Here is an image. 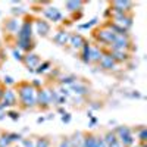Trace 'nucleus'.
I'll return each instance as SVG.
<instances>
[{
	"mask_svg": "<svg viewBox=\"0 0 147 147\" xmlns=\"http://www.w3.org/2000/svg\"><path fill=\"white\" fill-rule=\"evenodd\" d=\"M62 121H63V122H69V121H71V116L66 113V115H63V116H62Z\"/></svg>",
	"mask_w": 147,
	"mask_h": 147,
	"instance_id": "72a5a7b5",
	"label": "nucleus"
},
{
	"mask_svg": "<svg viewBox=\"0 0 147 147\" xmlns=\"http://www.w3.org/2000/svg\"><path fill=\"white\" fill-rule=\"evenodd\" d=\"M69 43L74 49H77V50H80V49H82V46L85 44V40L82 38V35L80 34H72L69 35Z\"/></svg>",
	"mask_w": 147,
	"mask_h": 147,
	"instance_id": "f8f14e48",
	"label": "nucleus"
},
{
	"mask_svg": "<svg viewBox=\"0 0 147 147\" xmlns=\"http://www.w3.org/2000/svg\"><path fill=\"white\" fill-rule=\"evenodd\" d=\"M35 147H50V140L47 137H40L35 141Z\"/></svg>",
	"mask_w": 147,
	"mask_h": 147,
	"instance_id": "412c9836",
	"label": "nucleus"
},
{
	"mask_svg": "<svg viewBox=\"0 0 147 147\" xmlns=\"http://www.w3.org/2000/svg\"><path fill=\"white\" fill-rule=\"evenodd\" d=\"M44 16L49 18V21H53V22H57L59 19H62V13L59 12V9L56 7H49L44 10Z\"/></svg>",
	"mask_w": 147,
	"mask_h": 147,
	"instance_id": "9d476101",
	"label": "nucleus"
},
{
	"mask_svg": "<svg viewBox=\"0 0 147 147\" xmlns=\"http://www.w3.org/2000/svg\"><path fill=\"white\" fill-rule=\"evenodd\" d=\"M49 66H50V62H43L41 65H38V68H37V72H44L49 69Z\"/></svg>",
	"mask_w": 147,
	"mask_h": 147,
	"instance_id": "bb28decb",
	"label": "nucleus"
},
{
	"mask_svg": "<svg viewBox=\"0 0 147 147\" xmlns=\"http://www.w3.org/2000/svg\"><path fill=\"white\" fill-rule=\"evenodd\" d=\"M131 41L128 38L127 34H122V35H116L115 40L112 41V44H110V47L113 49V50H122V52H127V49L129 47Z\"/></svg>",
	"mask_w": 147,
	"mask_h": 147,
	"instance_id": "f03ea898",
	"label": "nucleus"
},
{
	"mask_svg": "<svg viewBox=\"0 0 147 147\" xmlns=\"http://www.w3.org/2000/svg\"><path fill=\"white\" fill-rule=\"evenodd\" d=\"M131 24H132L131 16H128L127 13H115L113 15V25H116L122 30L127 31L131 27Z\"/></svg>",
	"mask_w": 147,
	"mask_h": 147,
	"instance_id": "7ed1b4c3",
	"label": "nucleus"
},
{
	"mask_svg": "<svg viewBox=\"0 0 147 147\" xmlns=\"http://www.w3.org/2000/svg\"><path fill=\"white\" fill-rule=\"evenodd\" d=\"M96 37H97V40H99L100 43H105V44H112V41L115 40V37H116V34L110 30V28H107V30H102V31H99L96 34Z\"/></svg>",
	"mask_w": 147,
	"mask_h": 147,
	"instance_id": "39448f33",
	"label": "nucleus"
},
{
	"mask_svg": "<svg viewBox=\"0 0 147 147\" xmlns=\"http://www.w3.org/2000/svg\"><path fill=\"white\" fill-rule=\"evenodd\" d=\"M15 147H18V146H15Z\"/></svg>",
	"mask_w": 147,
	"mask_h": 147,
	"instance_id": "f704fd0d",
	"label": "nucleus"
},
{
	"mask_svg": "<svg viewBox=\"0 0 147 147\" xmlns=\"http://www.w3.org/2000/svg\"><path fill=\"white\" fill-rule=\"evenodd\" d=\"M110 56H112V59L115 60V62H124V60L128 59V53L127 52H122V50H113L112 53H110Z\"/></svg>",
	"mask_w": 147,
	"mask_h": 147,
	"instance_id": "a211bd4d",
	"label": "nucleus"
},
{
	"mask_svg": "<svg viewBox=\"0 0 147 147\" xmlns=\"http://www.w3.org/2000/svg\"><path fill=\"white\" fill-rule=\"evenodd\" d=\"M32 35V25L31 22H24V25L21 27L19 32H18V40H22V38H31Z\"/></svg>",
	"mask_w": 147,
	"mask_h": 147,
	"instance_id": "0eeeda50",
	"label": "nucleus"
},
{
	"mask_svg": "<svg viewBox=\"0 0 147 147\" xmlns=\"http://www.w3.org/2000/svg\"><path fill=\"white\" fill-rule=\"evenodd\" d=\"M35 28H37V32H38L41 37H47L49 32H50V24L38 19V21H35Z\"/></svg>",
	"mask_w": 147,
	"mask_h": 147,
	"instance_id": "6e6552de",
	"label": "nucleus"
},
{
	"mask_svg": "<svg viewBox=\"0 0 147 147\" xmlns=\"http://www.w3.org/2000/svg\"><path fill=\"white\" fill-rule=\"evenodd\" d=\"M132 3L131 2H113L112 3V7L115 10V13H127L129 10L128 7H131Z\"/></svg>",
	"mask_w": 147,
	"mask_h": 147,
	"instance_id": "1a4fd4ad",
	"label": "nucleus"
},
{
	"mask_svg": "<svg viewBox=\"0 0 147 147\" xmlns=\"http://www.w3.org/2000/svg\"><path fill=\"white\" fill-rule=\"evenodd\" d=\"M99 63H100V66H102L103 69H113L116 62L112 59V56H110V55H103Z\"/></svg>",
	"mask_w": 147,
	"mask_h": 147,
	"instance_id": "2eb2a0df",
	"label": "nucleus"
},
{
	"mask_svg": "<svg viewBox=\"0 0 147 147\" xmlns=\"http://www.w3.org/2000/svg\"><path fill=\"white\" fill-rule=\"evenodd\" d=\"M2 102L3 105L0 107H5V106H15L18 103V97H16V93L13 90H5V94L2 97Z\"/></svg>",
	"mask_w": 147,
	"mask_h": 147,
	"instance_id": "423d86ee",
	"label": "nucleus"
},
{
	"mask_svg": "<svg viewBox=\"0 0 147 147\" xmlns=\"http://www.w3.org/2000/svg\"><path fill=\"white\" fill-rule=\"evenodd\" d=\"M18 47L21 50H25V52H30L31 49L34 47V43L31 38H22V40H18Z\"/></svg>",
	"mask_w": 147,
	"mask_h": 147,
	"instance_id": "f3484780",
	"label": "nucleus"
},
{
	"mask_svg": "<svg viewBox=\"0 0 147 147\" xmlns=\"http://www.w3.org/2000/svg\"><path fill=\"white\" fill-rule=\"evenodd\" d=\"M102 56H103V55H102V52H100L99 47L90 49V62H100Z\"/></svg>",
	"mask_w": 147,
	"mask_h": 147,
	"instance_id": "6ab92c4d",
	"label": "nucleus"
},
{
	"mask_svg": "<svg viewBox=\"0 0 147 147\" xmlns=\"http://www.w3.org/2000/svg\"><path fill=\"white\" fill-rule=\"evenodd\" d=\"M35 103L38 105L41 109H47L50 106V91L47 90H38V94L35 96Z\"/></svg>",
	"mask_w": 147,
	"mask_h": 147,
	"instance_id": "20e7f679",
	"label": "nucleus"
},
{
	"mask_svg": "<svg viewBox=\"0 0 147 147\" xmlns=\"http://www.w3.org/2000/svg\"><path fill=\"white\" fill-rule=\"evenodd\" d=\"M9 138H10V141H19L22 137H21V134H12V132H9Z\"/></svg>",
	"mask_w": 147,
	"mask_h": 147,
	"instance_id": "cd10ccee",
	"label": "nucleus"
},
{
	"mask_svg": "<svg viewBox=\"0 0 147 147\" xmlns=\"http://www.w3.org/2000/svg\"><path fill=\"white\" fill-rule=\"evenodd\" d=\"M6 27H7V30H9L10 32H15V31L18 30V21H16V19H10V21H7Z\"/></svg>",
	"mask_w": 147,
	"mask_h": 147,
	"instance_id": "5701e85b",
	"label": "nucleus"
},
{
	"mask_svg": "<svg viewBox=\"0 0 147 147\" xmlns=\"http://www.w3.org/2000/svg\"><path fill=\"white\" fill-rule=\"evenodd\" d=\"M18 96H19V100H21L22 106L25 107V109L32 107V106L37 105L35 103V96H37L35 88L32 87L31 84H28V82L19 84V87H18Z\"/></svg>",
	"mask_w": 147,
	"mask_h": 147,
	"instance_id": "f257e3e1",
	"label": "nucleus"
},
{
	"mask_svg": "<svg viewBox=\"0 0 147 147\" xmlns=\"http://www.w3.org/2000/svg\"><path fill=\"white\" fill-rule=\"evenodd\" d=\"M81 2H68L66 3V7H68V10H78L80 7H81Z\"/></svg>",
	"mask_w": 147,
	"mask_h": 147,
	"instance_id": "393cba45",
	"label": "nucleus"
},
{
	"mask_svg": "<svg viewBox=\"0 0 147 147\" xmlns=\"http://www.w3.org/2000/svg\"><path fill=\"white\" fill-rule=\"evenodd\" d=\"M74 90H75L77 94H85L88 91V88L85 87V85H82V84H74Z\"/></svg>",
	"mask_w": 147,
	"mask_h": 147,
	"instance_id": "b1692460",
	"label": "nucleus"
},
{
	"mask_svg": "<svg viewBox=\"0 0 147 147\" xmlns=\"http://www.w3.org/2000/svg\"><path fill=\"white\" fill-rule=\"evenodd\" d=\"M59 147H71V143H69V138H63L62 141L59 143Z\"/></svg>",
	"mask_w": 147,
	"mask_h": 147,
	"instance_id": "c85d7f7f",
	"label": "nucleus"
},
{
	"mask_svg": "<svg viewBox=\"0 0 147 147\" xmlns=\"http://www.w3.org/2000/svg\"><path fill=\"white\" fill-rule=\"evenodd\" d=\"M10 138H9V132L3 134V136H0V147H7L10 144Z\"/></svg>",
	"mask_w": 147,
	"mask_h": 147,
	"instance_id": "4be33fe9",
	"label": "nucleus"
},
{
	"mask_svg": "<svg viewBox=\"0 0 147 147\" xmlns=\"http://www.w3.org/2000/svg\"><path fill=\"white\" fill-rule=\"evenodd\" d=\"M74 81H75V78H74V77H66V78L62 80V82H66V84H71V82H74Z\"/></svg>",
	"mask_w": 147,
	"mask_h": 147,
	"instance_id": "7c9ffc66",
	"label": "nucleus"
},
{
	"mask_svg": "<svg viewBox=\"0 0 147 147\" xmlns=\"http://www.w3.org/2000/svg\"><path fill=\"white\" fill-rule=\"evenodd\" d=\"M97 140H99V137L94 134H84L81 147H97Z\"/></svg>",
	"mask_w": 147,
	"mask_h": 147,
	"instance_id": "ddd939ff",
	"label": "nucleus"
},
{
	"mask_svg": "<svg viewBox=\"0 0 147 147\" xmlns=\"http://www.w3.org/2000/svg\"><path fill=\"white\" fill-rule=\"evenodd\" d=\"M146 137H147V129H146L144 127H141L140 131H138V138H140L141 143H144V141H146Z\"/></svg>",
	"mask_w": 147,
	"mask_h": 147,
	"instance_id": "a878e982",
	"label": "nucleus"
},
{
	"mask_svg": "<svg viewBox=\"0 0 147 147\" xmlns=\"http://www.w3.org/2000/svg\"><path fill=\"white\" fill-rule=\"evenodd\" d=\"M24 146H25V147H35V141H31V140L25 138V140H24Z\"/></svg>",
	"mask_w": 147,
	"mask_h": 147,
	"instance_id": "c756f323",
	"label": "nucleus"
},
{
	"mask_svg": "<svg viewBox=\"0 0 147 147\" xmlns=\"http://www.w3.org/2000/svg\"><path fill=\"white\" fill-rule=\"evenodd\" d=\"M90 49H91V47H90L87 43L82 46V60H84L85 63L90 62Z\"/></svg>",
	"mask_w": 147,
	"mask_h": 147,
	"instance_id": "aec40b11",
	"label": "nucleus"
},
{
	"mask_svg": "<svg viewBox=\"0 0 147 147\" xmlns=\"http://www.w3.org/2000/svg\"><path fill=\"white\" fill-rule=\"evenodd\" d=\"M22 60L25 62L28 69L30 68H35L37 65L40 63V57H38V55H35V53H28L25 57H22Z\"/></svg>",
	"mask_w": 147,
	"mask_h": 147,
	"instance_id": "9b49d317",
	"label": "nucleus"
},
{
	"mask_svg": "<svg viewBox=\"0 0 147 147\" xmlns=\"http://www.w3.org/2000/svg\"><path fill=\"white\" fill-rule=\"evenodd\" d=\"M7 115H9L12 119H18V118H19V115H18V113H15V112H9Z\"/></svg>",
	"mask_w": 147,
	"mask_h": 147,
	"instance_id": "2f4dec72",
	"label": "nucleus"
},
{
	"mask_svg": "<svg viewBox=\"0 0 147 147\" xmlns=\"http://www.w3.org/2000/svg\"><path fill=\"white\" fill-rule=\"evenodd\" d=\"M103 141H105V144H106V147H112L115 143H118L119 140H118V137H116V134H115V131H109L106 136H105V138H103Z\"/></svg>",
	"mask_w": 147,
	"mask_h": 147,
	"instance_id": "dca6fc26",
	"label": "nucleus"
},
{
	"mask_svg": "<svg viewBox=\"0 0 147 147\" xmlns=\"http://www.w3.org/2000/svg\"><path fill=\"white\" fill-rule=\"evenodd\" d=\"M13 55H15V59H18V60H22V55H21V52H13Z\"/></svg>",
	"mask_w": 147,
	"mask_h": 147,
	"instance_id": "473e14b6",
	"label": "nucleus"
},
{
	"mask_svg": "<svg viewBox=\"0 0 147 147\" xmlns=\"http://www.w3.org/2000/svg\"><path fill=\"white\" fill-rule=\"evenodd\" d=\"M53 41H55L56 44H59V46L66 44V43L69 41V32H66V31H59V32H56V34L53 35Z\"/></svg>",
	"mask_w": 147,
	"mask_h": 147,
	"instance_id": "4468645a",
	"label": "nucleus"
}]
</instances>
